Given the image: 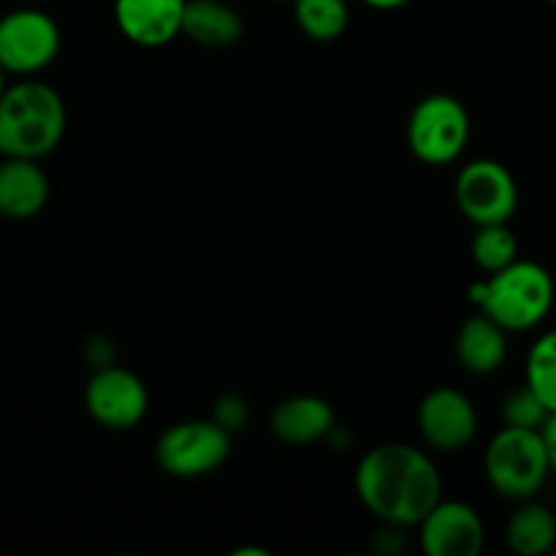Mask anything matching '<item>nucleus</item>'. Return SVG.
<instances>
[{
  "instance_id": "nucleus-29",
  "label": "nucleus",
  "mask_w": 556,
  "mask_h": 556,
  "mask_svg": "<svg viewBox=\"0 0 556 556\" xmlns=\"http://www.w3.org/2000/svg\"><path fill=\"white\" fill-rule=\"evenodd\" d=\"M0 157H3V152H0Z\"/></svg>"
},
{
  "instance_id": "nucleus-4",
  "label": "nucleus",
  "mask_w": 556,
  "mask_h": 556,
  "mask_svg": "<svg viewBox=\"0 0 556 556\" xmlns=\"http://www.w3.org/2000/svg\"><path fill=\"white\" fill-rule=\"evenodd\" d=\"M483 470L500 497L525 503L541 492L552 467L538 429L503 427L489 443Z\"/></svg>"
},
{
  "instance_id": "nucleus-3",
  "label": "nucleus",
  "mask_w": 556,
  "mask_h": 556,
  "mask_svg": "<svg viewBox=\"0 0 556 556\" xmlns=\"http://www.w3.org/2000/svg\"><path fill=\"white\" fill-rule=\"evenodd\" d=\"M554 277L535 261H519L489 275L470 288L478 313L489 315L505 331H530L546 320L554 307Z\"/></svg>"
},
{
  "instance_id": "nucleus-11",
  "label": "nucleus",
  "mask_w": 556,
  "mask_h": 556,
  "mask_svg": "<svg viewBox=\"0 0 556 556\" xmlns=\"http://www.w3.org/2000/svg\"><path fill=\"white\" fill-rule=\"evenodd\" d=\"M418 432L440 454L465 451L476 440V405L456 389H434L418 405Z\"/></svg>"
},
{
  "instance_id": "nucleus-26",
  "label": "nucleus",
  "mask_w": 556,
  "mask_h": 556,
  "mask_svg": "<svg viewBox=\"0 0 556 556\" xmlns=\"http://www.w3.org/2000/svg\"><path fill=\"white\" fill-rule=\"evenodd\" d=\"M3 90H5V71L0 68V96H3Z\"/></svg>"
},
{
  "instance_id": "nucleus-24",
  "label": "nucleus",
  "mask_w": 556,
  "mask_h": 556,
  "mask_svg": "<svg viewBox=\"0 0 556 556\" xmlns=\"http://www.w3.org/2000/svg\"><path fill=\"white\" fill-rule=\"evenodd\" d=\"M538 434H541L543 448H546L548 467H552V472H556V413H548L546 421L538 429Z\"/></svg>"
},
{
  "instance_id": "nucleus-12",
  "label": "nucleus",
  "mask_w": 556,
  "mask_h": 556,
  "mask_svg": "<svg viewBox=\"0 0 556 556\" xmlns=\"http://www.w3.org/2000/svg\"><path fill=\"white\" fill-rule=\"evenodd\" d=\"M188 0H114L117 30L136 47L157 49L182 36Z\"/></svg>"
},
{
  "instance_id": "nucleus-22",
  "label": "nucleus",
  "mask_w": 556,
  "mask_h": 556,
  "mask_svg": "<svg viewBox=\"0 0 556 556\" xmlns=\"http://www.w3.org/2000/svg\"><path fill=\"white\" fill-rule=\"evenodd\" d=\"M250 418V410H248V402L242 400V396L237 394H226L217 400L215 405V416H212V421L220 424L226 432H239V429L248 424Z\"/></svg>"
},
{
  "instance_id": "nucleus-10",
  "label": "nucleus",
  "mask_w": 556,
  "mask_h": 556,
  "mask_svg": "<svg viewBox=\"0 0 556 556\" xmlns=\"http://www.w3.org/2000/svg\"><path fill=\"white\" fill-rule=\"evenodd\" d=\"M416 527L427 556H478L486 543V527L478 510L459 500L440 497Z\"/></svg>"
},
{
  "instance_id": "nucleus-16",
  "label": "nucleus",
  "mask_w": 556,
  "mask_h": 556,
  "mask_svg": "<svg viewBox=\"0 0 556 556\" xmlns=\"http://www.w3.org/2000/svg\"><path fill=\"white\" fill-rule=\"evenodd\" d=\"M182 36L201 47H233L244 36V20L226 0H188Z\"/></svg>"
},
{
  "instance_id": "nucleus-9",
  "label": "nucleus",
  "mask_w": 556,
  "mask_h": 556,
  "mask_svg": "<svg viewBox=\"0 0 556 556\" xmlns=\"http://www.w3.org/2000/svg\"><path fill=\"white\" fill-rule=\"evenodd\" d=\"M85 405L92 421L114 429V432H123V429H134L147 416L150 394L139 375L109 364V367L96 369L87 383Z\"/></svg>"
},
{
  "instance_id": "nucleus-6",
  "label": "nucleus",
  "mask_w": 556,
  "mask_h": 556,
  "mask_svg": "<svg viewBox=\"0 0 556 556\" xmlns=\"http://www.w3.org/2000/svg\"><path fill=\"white\" fill-rule=\"evenodd\" d=\"M63 47L60 25L38 9H14L0 16V68L33 76L49 68Z\"/></svg>"
},
{
  "instance_id": "nucleus-18",
  "label": "nucleus",
  "mask_w": 556,
  "mask_h": 556,
  "mask_svg": "<svg viewBox=\"0 0 556 556\" xmlns=\"http://www.w3.org/2000/svg\"><path fill=\"white\" fill-rule=\"evenodd\" d=\"M293 16L309 41L329 43L348 30L351 9L348 0H293Z\"/></svg>"
},
{
  "instance_id": "nucleus-28",
  "label": "nucleus",
  "mask_w": 556,
  "mask_h": 556,
  "mask_svg": "<svg viewBox=\"0 0 556 556\" xmlns=\"http://www.w3.org/2000/svg\"><path fill=\"white\" fill-rule=\"evenodd\" d=\"M282 3H293V0H282Z\"/></svg>"
},
{
  "instance_id": "nucleus-8",
  "label": "nucleus",
  "mask_w": 556,
  "mask_h": 556,
  "mask_svg": "<svg viewBox=\"0 0 556 556\" xmlns=\"http://www.w3.org/2000/svg\"><path fill=\"white\" fill-rule=\"evenodd\" d=\"M454 195L462 215L476 226L508 223L519 206V185L514 174L492 157L467 163L456 177Z\"/></svg>"
},
{
  "instance_id": "nucleus-20",
  "label": "nucleus",
  "mask_w": 556,
  "mask_h": 556,
  "mask_svg": "<svg viewBox=\"0 0 556 556\" xmlns=\"http://www.w3.org/2000/svg\"><path fill=\"white\" fill-rule=\"evenodd\" d=\"M527 386L546 405L548 413H556V329L543 334L527 356Z\"/></svg>"
},
{
  "instance_id": "nucleus-21",
  "label": "nucleus",
  "mask_w": 556,
  "mask_h": 556,
  "mask_svg": "<svg viewBox=\"0 0 556 556\" xmlns=\"http://www.w3.org/2000/svg\"><path fill=\"white\" fill-rule=\"evenodd\" d=\"M548 410L541 400H538L535 391L530 386L519 391H510L503 402V421L505 427H519V429H541V424L546 421Z\"/></svg>"
},
{
  "instance_id": "nucleus-2",
  "label": "nucleus",
  "mask_w": 556,
  "mask_h": 556,
  "mask_svg": "<svg viewBox=\"0 0 556 556\" xmlns=\"http://www.w3.org/2000/svg\"><path fill=\"white\" fill-rule=\"evenodd\" d=\"M65 103L54 87L38 79L5 85L0 96V152L3 157L41 161L63 141Z\"/></svg>"
},
{
  "instance_id": "nucleus-17",
  "label": "nucleus",
  "mask_w": 556,
  "mask_h": 556,
  "mask_svg": "<svg viewBox=\"0 0 556 556\" xmlns=\"http://www.w3.org/2000/svg\"><path fill=\"white\" fill-rule=\"evenodd\" d=\"M505 541L519 556H543L556 548V516L552 508L525 500L505 527Z\"/></svg>"
},
{
  "instance_id": "nucleus-5",
  "label": "nucleus",
  "mask_w": 556,
  "mask_h": 556,
  "mask_svg": "<svg viewBox=\"0 0 556 556\" xmlns=\"http://www.w3.org/2000/svg\"><path fill=\"white\" fill-rule=\"evenodd\" d=\"M470 114L459 98L432 92L413 106L407 119V144L427 166H448L470 141Z\"/></svg>"
},
{
  "instance_id": "nucleus-19",
  "label": "nucleus",
  "mask_w": 556,
  "mask_h": 556,
  "mask_svg": "<svg viewBox=\"0 0 556 556\" xmlns=\"http://www.w3.org/2000/svg\"><path fill=\"white\" fill-rule=\"evenodd\" d=\"M470 250L478 269L494 275L519 258V239L510 231L508 223H492V226H478Z\"/></svg>"
},
{
  "instance_id": "nucleus-14",
  "label": "nucleus",
  "mask_w": 556,
  "mask_h": 556,
  "mask_svg": "<svg viewBox=\"0 0 556 556\" xmlns=\"http://www.w3.org/2000/svg\"><path fill=\"white\" fill-rule=\"evenodd\" d=\"M49 201V179L38 161L0 157V215L11 220L36 217Z\"/></svg>"
},
{
  "instance_id": "nucleus-7",
  "label": "nucleus",
  "mask_w": 556,
  "mask_h": 556,
  "mask_svg": "<svg viewBox=\"0 0 556 556\" xmlns=\"http://www.w3.org/2000/svg\"><path fill=\"white\" fill-rule=\"evenodd\" d=\"M231 432L210 421H182L157 438L155 459L174 478H204L226 465Z\"/></svg>"
},
{
  "instance_id": "nucleus-23",
  "label": "nucleus",
  "mask_w": 556,
  "mask_h": 556,
  "mask_svg": "<svg viewBox=\"0 0 556 556\" xmlns=\"http://www.w3.org/2000/svg\"><path fill=\"white\" fill-rule=\"evenodd\" d=\"M85 356L90 358V364H96L98 369L109 367V364H112V358H114V348L109 345L106 337H96V340L87 342Z\"/></svg>"
},
{
  "instance_id": "nucleus-25",
  "label": "nucleus",
  "mask_w": 556,
  "mask_h": 556,
  "mask_svg": "<svg viewBox=\"0 0 556 556\" xmlns=\"http://www.w3.org/2000/svg\"><path fill=\"white\" fill-rule=\"evenodd\" d=\"M362 3L378 11H394V9H402V5H407L410 0H362Z\"/></svg>"
},
{
  "instance_id": "nucleus-27",
  "label": "nucleus",
  "mask_w": 556,
  "mask_h": 556,
  "mask_svg": "<svg viewBox=\"0 0 556 556\" xmlns=\"http://www.w3.org/2000/svg\"><path fill=\"white\" fill-rule=\"evenodd\" d=\"M548 3H552V5H554V9H556V0H548Z\"/></svg>"
},
{
  "instance_id": "nucleus-1",
  "label": "nucleus",
  "mask_w": 556,
  "mask_h": 556,
  "mask_svg": "<svg viewBox=\"0 0 556 556\" xmlns=\"http://www.w3.org/2000/svg\"><path fill=\"white\" fill-rule=\"evenodd\" d=\"M356 494L383 525L416 527L443 494L434 462L405 443L375 445L356 467Z\"/></svg>"
},
{
  "instance_id": "nucleus-15",
  "label": "nucleus",
  "mask_w": 556,
  "mask_h": 556,
  "mask_svg": "<svg viewBox=\"0 0 556 556\" xmlns=\"http://www.w3.org/2000/svg\"><path fill=\"white\" fill-rule=\"evenodd\" d=\"M456 358L472 375L497 372L508 358V331L489 315H472L456 334Z\"/></svg>"
},
{
  "instance_id": "nucleus-13",
  "label": "nucleus",
  "mask_w": 556,
  "mask_h": 556,
  "mask_svg": "<svg viewBox=\"0 0 556 556\" xmlns=\"http://www.w3.org/2000/svg\"><path fill=\"white\" fill-rule=\"evenodd\" d=\"M269 429L277 440L288 445H313L331 438L337 429L334 410L326 400L309 394L288 396L271 410Z\"/></svg>"
}]
</instances>
